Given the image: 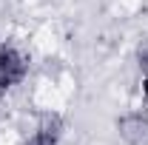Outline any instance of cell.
Here are the masks:
<instances>
[{
	"label": "cell",
	"instance_id": "obj_1",
	"mask_svg": "<svg viewBox=\"0 0 148 145\" xmlns=\"http://www.w3.org/2000/svg\"><path fill=\"white\" fill-rule=\"evenodd\" d=\"M26 74H29V60L14 46L0 43V97L6 91H12L14 85H20Z\"/></svg>",
	"mask_w": 148,
	"mask_h": 145
},
{
	"label": "cell",
	"instance_id": "obj_2",
	"mask_svg": "<svg viewBox=\"0 0 148 145\" xmlns=\"http://www.w3.org/2000/svg\"><path fill=\"white\" fill-rule=\"evenodd\" d=\"M60 137H63V120H60V114H46L37 122L34 134L26 140V145H60Z\"/></svg>",
	"mask_w": 148,
	"mask_h": 145
},
{
	"label": "cell",
	"instance_id": "obj_3",
	"mask_svg": "<svg viewBox=\"0 0 148 145\" xmlns=\"http://www.w3.org/2000/svg\"><path fill=\"white\" fill-rule=\"evenodd\" d=\"M120 131H123V137H125L131 145H148V117H145V114L123 117Z\"/></svg>",
	"mask_w": 148,
	"mask_h": 145
},
{
	"label": "cell",
	"instance_id": "obj_4",
	"mask_svg": "<svg viewBox=\"0 0 148 145\" xmlns=\"http://www.w3.org/2000/svg\"><path fill=\"white\" fill-rule=\"evenodd\" d=\"M137 63H140V71L148 74V37L140 43V49H137Z\"/></svg>",
	"mask_w": 148,
	"mask_h": 145
},
{
	"label": "cell",
	"instance_id": "obj_5",
	"mask_svg": "<svg viewBox=\"0 0 148 145\" xmlns=\"http://www.w3.org/2000/svg\"><path fill=\"white\" fill-rule=\"evenodd\" d=\"M143 97L148 100V74H143Z\"/></svg>",
	"mask_w": 148,
	"mask_h": 145
}]
</instances>
